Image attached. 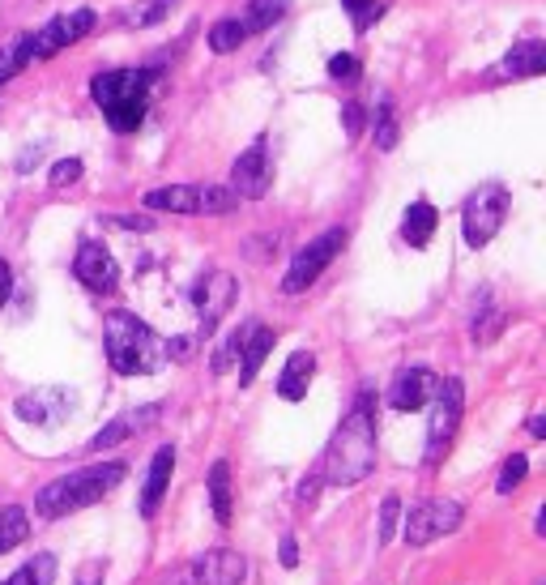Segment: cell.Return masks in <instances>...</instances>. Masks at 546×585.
Here are the masks:
<instances>
[{
	"label": "cell",
	"mask_w": 546,
	"mask_h": 585,
	"mask_svg": "<svg viewBox=\"0 0 546 585\" xmlns=\"http://www.w3.org/2000/svg\"><path fill=\"white\" fill-rule=\"evenodd\" d=\"M376 470V410L372 393H359L342 428L333 432L325 457H320V479L329 487H355Z\"/></svg>",
	"instance_id": "cell-1"
},
{
	"label": "cell",
	"mask_w": 546,
	"mask_h": 585,
	"mask_svg": "<svg viewBox=\"0 0 546 585\" xmlns=\"http://www.w3.org/2000/svg\"><path fill=\"white\" fill-rule=\"evenodd\" d=\"M154 82H158V69H107V73H94L90 99L99 103V112L116 133H137L146 124Z\"/></svg>",
	"instance_id": "cell-2"
},
{
	"label": "cell",
	"mask_w": 546,
	"mask_h": 585,
	"mask_svg": "<svg viewBox=\"0 0 546 585\" xmlns=\"http://www.w3.org/2000/svg\"><path fill=\"white\" fill-rule=\"evenodd\" d=\"M103 346H107V363L120 376H150L167 363V342L137 312H107Z\"/></svg>",
	"instance_id": "cell-3"
},
{
	"label": "cell",
	"mask_w": 546,
	"mask_h": 585,
	"mask_svg": "<svg viewBox=\"0 0 546 585\" xmlns=\"http://www.w3.org/2000/svg\"><path fill=\"white\" fill-rule=\"evenodd\" d=\"M128 466L124 462H99V466H86V470H73V474H60L43 487L35 496V509L39 517L56 521V517H69L77 509H90V504H99L107 492H116L124 483Z\"/></svg>",
	"instance_id": "cell-4"
},
{
	"label": "cell",
	"mask_w": 546,
	"mask_h": 585,
	"mask_svg": "<svg viewBox=\"0 0 546 585\" xmlns=\"http://www.w3.org/2000/svg\"><path fill=\"white\" fill-rule=\"evenodd\" d=\"M146 210H167V214H231L239 197L222 184H167V188H150Z\"/></svg>",
	"instance_id": "cell-5"
},
{
	"label": "cell",
	"mask_w": 546,
	"mask_h": 585,
	"mask_svg": "<svg viewBox=\"0 0 546 585\" xmlns=\"http://www.w3.org/2000/svg\"><path fill=\"white\" fill-rule=\"evenodd\" d=\"M508 205H512V197H508L504 184L474 188V193L465 197V210H461V235H465V244H470V248H487L495 240V231L504 227Z\"/></svg>",
	"instance_id": "cell-6"
},
{
	"label": "cell",
	"mask_w": 546,
	"mask_h": 585,
	"mask_svg": "<svg viewBox=\"0 0 546 585\" xmlns=\"http://www.w3.org/2000/svg\"><path fill=\"white\" fill-rule=\"evenodd\" d=\"M461 410H465V385L457 376L440 381L436 398H431V419H427V449H423V462L427 466H440V457L453 445V436L461 428Z\"/></svg>",
	"instance_id": "cell-7"
},
{
	"label": "cell",
	"mask_w": 546,
	"mask_h": 585,
	"mask_svg": "<svg viewBox=\"0 0 546 585\" xmlns=\"http://www.w3.org/2000/svg\"><path fill=\"white\" fill-rule=\"evenodd\" d=\"M94 26H99V13H94V9H73V13H60V18H52V22L39 26V30H30V35H22L18 43H22L26 60L35 65V60H47V56L64 52L69 43L86 39Z\"/></svg>",
	"instance_id": "cell-8"
},
{
	"label": "cell",
	"mask_w": 546,
	"mask_h": 585,
	"mask_svg": "<svg viewBox=\"0 0 546 585\" xmlns=\"http://www.w3.org/2000/svg\"><path fill=\"white\" fill-rule=\"evenodd\" d=\"M346 240H350L346 227H329V231H320L308 248H299V252H295L291 270H286V278H282V291H286V295H303V291H308L312 282L333 265V257L346 248Z\"/></svg>",
	"instance_id": "cell-9"
},
{
	"label": "cell",
	"mask_w": 546,
	"mask_h": 585,
	"mask_svg": "<svg viewBox=\"0 0 546 585\" xmlns=\"http://www.w3.org/2000/svg\"><path fill=\"white\" fill-rule=\"evenodd\" d=\"M461 517L465 509L457 500H423V504H414V509L406 513V526H401V539H406L410 547H427V543H436L444 539V534H453L461 530Z\"/></svg>",
	"instance_id": "cell-10"
},
{
	"label": "cell",
	"mask_w": 546,
	"mask_h": 585,
	"mask_svg": "<svg viewBox=\"0 0 546 585\" xmlns=\"http://www.w3.org/2000/svg\"><path fill=\"white\" fill-rule=\"evenodd\" d=\"M73 406H77L73 389L43 385V389L22 393V398L13 402V415H18L22 423H30V428H60V423L73 415Z\"/></svg>",
	"instance_id": "cell-11"
},
{
	"label": "cell",
	"mask_w": 546,
	"mask_h": 585,
	"mask_svg": "<svg viewBox=\"0 0 546 585\" xmlns=\"http://www.w3.org/2000/svg\"><path fill=\"white\" fill-rule=\"evenodd\" d=\"M235 295H239V282L227 270H210V274L197 278V287H192V304H197V316H201V334H214L218 321L231 312Z\"/></svg>",
	"instance_id": "cell-12"
},
{
	"label": "cell",
	"mask_w": 546,
	"mask_h": 585,
	"mask_svg": "<svg viewBox=\"0 0 546 585\" xmlns=\"http://www.w3.org/2000/svg\"><path fill=\"white\" fill-rule=\"evenodd\" d=\"M269 184H273V163H269V146H265V137H256L252 146L235 158V167H231V193L239 201H261L269 193Z\"/></svg>",
	"instance_id": "cell-13"
},
{
	"label": "cell",
	"mask_w": 546,
	"mask_h": 585,
	"mask_svg": "<svg viewBox=\"0 0 546 585\" xmlns=\"http://www.w3.org/2000/svg\"><path fill=\"white\" fill-rule=\"evenodd\" d=\"M73 274L82 287H90L94 295H111L120 287V265L116 257L99 244V240H86L82 248H77V257H73Z\"/></svg>",
	"instance_id": "cell-14"
},
{
	"label": "cell",
	"mask_w": 546,
	"mask_h": 585,
	"mask_svg": "<svg viewBox=\"0 0 546 585\" xmlns=\"http://www.w3.org/2000/svg\"><path fill=\"white\" fill-rule=\"evenodd\" d=\"M444 376H436L431 368H401L389 385V406L393 410H423L431 398H436Z\"/></svg>",
	"instance_id": "cell-15"
},
{
	"label": "cell",
	"mask_w": 546,
	"mask_h": 585,
	"mask_svg": "<svg viewBox=\"0 0 546 585\" xmlns=\"http://www.w3.org/2000/svg\"><path fill=\"white\" fill-rule=\"evenodd\" d=\"M163 419V406L158 402H150V406H133V410H124V415H116L107 423V428L99 432V436H90V449L94 453H103V449H116V445H124L128 436H137V432H146V428H154V423Z\"/></svg>",
	"instance_id": "cell-16"
},
{
	"label": "cell",
	"mask_w": 546,
	"mask_h": 585,
	"mask_svg": "<svg viewBox=\"0 0 546 585\" xmlns=\"http://www.w3.org/2000/svg\"><path fill=\"white\" fill-rule=\"evenodd\" d=\"M197 581L201 585H244L248 581V560L231 547H214L197 560Z\"/></svg>",
	"instance_id": "cell-17"
},
{
	"label": "cell",
	"mask_w": 546,
	"mask_h": 585,
	"mask_svg": "<svg viewBox=\"0 0 546 585\" xmlns=\"http://www.w3.org/2000/svg\"><path fill=\"white\" fill-rule=\"evenodd\" d=\"M273 342H278V334H273L269 325H261V321L244 325V346H239V385L244 389L256 381V372H261L265 355L273 351Z\"/></svg>",
	"instance_id": "cell-18"
},
{
	"label": "cell",
	"mask_w": 546,
	"mask_h": 585,
	"mask_svg": "<svg viewBox=\"0 0 546 585\" xmlns=\"http://www.w3.org/2000/svg\"><path fill=\"white\" fill-rule=\"evenodd\" d=\"M171 470H175V449L163 445V449L154 453V462H150L146 487H141V517H154L158 513V504H163V496H167V483H171Z\"/></svg>",
	"instance_id": "cell-19"
},
{
	"label": "cell",
	"mask_w": 546,
	"mask_h": 585,
	"mask_svg": "<svg viewBox=\"0 0 546 585\" xmlns=\"http://www.w3.org/2000/svg\"><path fill=\"white\" fill-rule=\"evenodd\" d=\"M312 376H316V355H312V351H295L291 359H286L282 376H278V393H282V402H299L303 393H308Z\"/></svg>",
	"instance_id": "cell-20"
},
{
	"label": "cell",
	"mask_w": 546,
	"mask_h": 585,
	"mask_svg": "<svg viewBox=\"0 0 546 585\" xmlns=\"http://www.w3.org/2000/svg\"><path fill=\"white\" fill-rule=\"evenodd\" d=\"M436 227H440L436 205H431V201H414L406 210V218H401V240H406L410 248H427L431 235H436Z\"/></svg>",
	"instance_id": "cell-21"
},
{
	"label": "cell",
	"mask_w": 546,
	"mask_h": 585,
	"mask_svg": "<svg viewBox=\"0 0 546 585\" xmlns=\"http://www.w3.org/2000/svg\"><path fill=\"white\" fill-rule=\"evenodd\" d=\"M542 69H546V43L542 39H529V43H517L504 56L500 77H538Z\"/></svg>",
	"instance_id": "cell-22"
},
{
	"label": "cell",
	"mask_w": 546,
	"mask_h": 585,
	"mask_svg": "<svg viewBox=\"0 0 546 585\" xmlns=\"http://www.w3.org/2000/svg\"><path fill=\"white\" fill-rule=\"evenodd\" d=\"M210 504H214V517L222 521V526H231L235 500H231V466L227 462L210 466Z\"/></svg>",
	"instance_id": "cell-23"
},
{
	"label": "cell",
	"mask_w": 546,
	"mask_h": 585,
	"mask_svg": "<svg viewBox=\"0 0 546 585\" xmlns=\"http://www.w3.org/2000/svg\"><path fill=\"white\" fill-rule=\"evenodd\" d=\"M180 5V0H141V5H133V9H124L120 13V26L124 30H141V26H158L163 18H171V9Z\"/></svg>",
	"instance_id": "cell-24"
},
{
	"label": "cell",
	"mask_w": 546,
	"mask_h": 585,
	"mask_svg": "<svg viewBox=\"0 0 546 585\" xmlns=\"http://www.w3.org/2000/svg\"><path fill=\"white\" fill-rule=\"evenodd\" d=\"M286 9H291V0H248V13H244L248 35H261V30L278 26L286 18Z\"/></svg>",
	"instance_id": "cell-25"
},
{
	"label": "cell",
	"mask_w": 546,
	"mask_h": 585,
	"mask_svg": "<svg viewBox=\"0 0 546 585\" xmlns=\"http://www.w3.org/2000/svg\"><path fill=\"white\" fill-rule=\"evenodd\" d=\"M248 43V26L244 18H222L210 26V47L218 56H227V52H239V47Z\"/></svg>",
	"instance_id": "cell-26"
},
{
	"label": "cell",
	"mask_w": 546,
	"mask_h": 585,
	"mask_svg": "<svg viewBox=\"0 0 546 585\" xmlns=\"http://www.w3.org/2000/svg\"><path fill=\"white\" fill-rule=\"evenodd\" d=\"M26 534H30L26 509H18V504H5V509H0V551H13L18 543H26Z\"/></svg>",
	"instance_id": "cell-27"
},
{
	"label": "cell",
	"mask_w": 546,
	"mask_h": 585,
	"mask_svg": "<svg viewBox=\"0 0 546 585\" xmlns=\"http://www.w3.org/2000/svg\"><path fill=\"white\" fill-rule=\"evenodd\" d=\"M56 581V556H35L26 560L5 585H52Z\"/></svg>",
	"instance_id": "cell-28"
},
{
	"label": "cell",
	"mask_w": 546,
	"mask_h": 585,
	"mask_svg": "<svg viewBox=\"0 0 546 585\" xmlns=\"http://www.w3.org/2000/svg\"><path fill=\"white\" fill-rule=\"evenodd\" d=\"M342 9L350 13V22L363 35V30H372L384 13H389V0H342Z\"/></svg>",
	"instance_id": "cell-29"
},
{
	"label": "cell",
	"mask_w": 546,
	"mask_h": 585,
	"mask_svg": "<svg viewBox=\"0 0 546 585\" xmlns=\"http://www.w3.org/2000/svg\"><path fill=\"white\" fill-rule=\"evenodd\" d=\"M525 474H529V457L525 453H512L508 462H504V470H500V479H495V492H500V496L517 492V487L525 483Z\"/></svg>",
	"instance_id": "cell-30"
},
{
	"label": "cell",
	"mask_w": 546,
	"mask_h": 585,
	"mask_svg": "<svg viewBox=\"0 0 546 585\" xmlns=\"http://www.w3.org/2000/svg\"><path fill=\"white\" fill-rule=\"evenodd\" d=\"M329 77H333V82H346V86H355L359 77H363L359 56H355V52H333V56H329Z\"/></svg>",
	"instance_id": "cell-31"
},
{
	"label": "cell",
	"mask_w": 546,
	"mask_h": 585,
	"mask_svg": "<svg viewBox=\"0 0 546 585\" xmlns=\"http://www.w3.org/2000/svg\"><path fill=\"white\" fill-rule=\"evenodd\" d=\"M376 150H393L397 146V116H393V107L389 103H380V112H376Z\"/></svg>",
	"instance_id": "cell-32"
},
{
	"label": "cell",
	"mask_w": 546,
	"mask_h": 585,
	"mask_svg": "<svg viewBox=\"0 0 546 585\" xmlns=\"http://www.w3.org/2000/svg\"><path fill=\"white\" fill-rule=\"evenodd\" d=\"M397 517H401V500L397 496H384L380 504V530H376V543H393V534H397Z\"/></svg>",
	"instance_id": "cell-33"
},
{
	"label": "cell",
	"mask_w": 546,
	"mask_h": 585,
	"mask_svg": "<svg viewBox=\"0 0 546 585\" xmlns=\"http://www.w3.org/2000/svg\"><path fill=\"white\" fill-rule=\"evenodd\" d=\"M26 65H30V60H26V52H22V43L13 39V43L5 47V52H0V86L13 82V77H18Z\"/></svg>",
	"instance_id": "cell-34"
},
{
	"label": "cell",
	"mask_w": 546,
	"mask_h": 585,
	"mask_svg": "<svg viewBox=\"0 0 546 585\" xmlns=\"http://www.w3.org/2000/svg\"><path fill=\"white\" fill-rule=\"evenodd\" d=\"M239 346H244V329H235V334L218 346V355H214V372H231V363L239 359Z\"/></svg>",
	"instance_id": "cell-35"
},
{
	"label": "cell",
	"mask_w": 546,
	"mask_h": 585,
	"mask_svg": "<svg viewBox=\"0 0 546 585\" xmlns=\"http://www.w3.org/2000/svg\"><path fill=\"white\" fill-rule=\"evenodd\" d=\"M52 188H64V184H77L82 180V158H60V163L52 167Z\"/></svg>",
	"instance_id": "cell-36"
},
{
	"label": "cell",
	"mask_w": 546,
	"mask_h": 585,
	"mask_svg": "<svg viewBox=\"0 0 546 585\" xmlns=\"http://www.w3.org/2000/svg\"><path fill=\"white\" fill-rule=\"evenodd\" d=\"M363 124H367V112H363V107H359L355 99H350V103L342 107V129H346V137L355 141V137L363 133Z\"/></svg>",
	"instance_id": "cell-37"
},
{
	"label": "cell",
	"mask_w": 546,
	"mask_h": 585,
	"mask_svg": "<svg viewBox=\"0 0 546 585\" xmlns=\"http://www.w3.org/2000/svg\"><path fill=\"white\" fill-rule=\"evenodd\" d=\"M111 227H124V231H154L150 218H133V214H116V218H107Z\"/></svg>",
	"instance_id": "cell-38"
},
{
	"label": "cell",
	"mask_w": 546,
	"mask_h": 585,
	"mask_svg": "<svg viewBox=\"0 0 546 585\" xmlns=\"http://www.w3.org/2000/svg\"><path fill=\"white\" fill-rule=\"evenodd\" d=\"M9 291H13V270H9V261L0 257V308L9 304Z\"/></svg>",
	"instance_id": "cell-39"
},
{
	"label": "cell",
	"mask_w": 546,
	"mask_h": 585,
	"mask_svg": "<svg viewBox=\"0 0 546 585\" xmlns=\"http://www.w3.org/2000/svg\"><path fill=\"white\" fill-rule=\"evenodd\" d=\"M295 564H299V547H295L291 534H286L282 539V568H295Z\"/></svg>",
	"instance_id": "cell-40"
},
{
	"label": "cell",
	"mask_w": 546,
	"mask_h": 585,
	"mask_svg": "<svg viewBox=\"0 0 546 585\" xmlns=\"http://www.w3.org/2000/svg\"><path fill=\"white\" fill-rule=\"evenodd\" d=\"M529 436H534V440H542V436H546V419H542V415L529 419Z\"/></svg>",
	"instance_id": "cell-41"
},
{
	"label": "cell",
	"mask_w": 546,
	"mask_h": 585,
	"mask_svg": "<svg viewBox=\"0 0 546 585\" xmlns=\"http://www.w3.org/2000/svg\"><path fill=\"white\" fill-rule=\"evenodd\" d=\"M82 585H103V573H99V568H94V573H86V577H82Z\"/></svg>",
	"instance_id": "cell-42"
}]
</instances>
